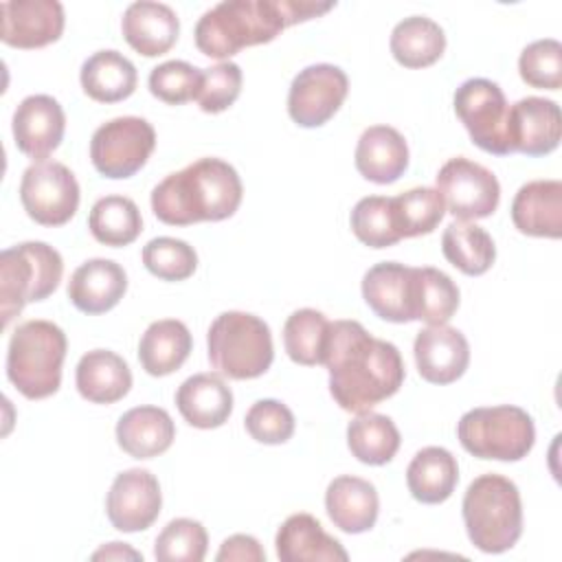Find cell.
Segmentation results:
<instances>
[{"mask_svg": "<svg viewBox=\"0 0 562 562\" xmlns=\"http://www.w3.org/2000/svg\"><path fill=\"white\" fill-rule=\"evenodd\" d=\"M83 92L99 103H116L127 99L136 90V68L119 50H97L92 53L79 72Z\"/></svg>", "mask_w": 562, "mask_h": 562, "instance_id": "cell-31", "label": "cell"}, {"mask_svg": "<svg viewBox=\"0 0 562 562\" xmlns=\"http://www.w3.org/2000/svg\"><path fill=\"white\" fill-rule=\"evenodd\" d=\"M446 50L443 29L424 15H411L395 24L391 33V53L404 68L432 66Z\"/></svg>", "mask_w": 562, "mask_h": 562, "instance_id": "cell-32", "label": "cell"}, {"mask_svg": "<svg viewBox=\"0 0 562 562\" xmlns=\"http://www.w3.org/2000/svg\"><path fill=\"white\" fill-rule=\"evenodd\" d=\"M176 426L165 408L136 406L116 422V441L134 459H154L171 448Z\"/></svg>", "mask_w": 562, "mask_h": 562, "instance_id": "cell-27", "label": "cell"}, {"mask_svg": "<svg viewBox=\"0 0 562 562\" xmlns=\"http://www.w3.org/2000/svg\"><path fill=\"white\" fill-rule=\"evenodd\" d=\"M520 79L531 88L560 90L562 86V44L553 37L527 44L518 57Z\"/></svg>", "mask_w": 562, "mask_h": 562, "instance_id": "cell-42", "label": "cell"}, {"mask_svg": "<svg viewBox=\"0 0 562 562\" xmlns=\"http://www.w3.org/2000/svg\"><path fill=\"white\" fill-rule=\"evenodd\" d=\"M176 406L189 426L220 428L233 413V391L217 373H195L178 386Z\"/></svg>", "mask_w": 562, "mask_h": 562, "instance_id": "cell-23", "label": "cell"}, {"mask_svg": "<svg viewBox=\"0 0 562 562\" xmlns=\"http://www.w3.org/2000/svg\"><path fill=\"white\" fill-rule=\"evenodd\" d=\"M323 364L334 402L356 415L395 395L406 375L397 347L371 336L358 321L329 323Z\"/></svg>", "mask_w": 562, "mask_h": 562, "instance_id": "cell-1", "label": "cell"}, {"mask_svg": "<svg viewBox=\"0 0 562 562\" xmlns=\"http://www.w3.org/2000/svg\"><path fill=\"white\" fill-rule=\"evenodd\" d=\"M512 222L522 235L558 239L562 235V182L531 180L512 202Z\"/></svg>", "mask_w": 562, "mask_h": 562, "instance_id": "cell-21", "label": "cell"}, {"mask_svg": "<svg viewBox=\"0 0 562 562\" xmlns=\"http://www.w3.org/2000/svg\"><path fill=\"white\" fill-rule=\"evenodd\" d=\"M20 202L26 215L42 226H61L79 209V182L75 173L57 162L42 160L24 169Z\"/></svg>", "mask_w": 562, "mask_h": 562, "instance_id": "cell-10", "label": "cell"}, {"mask_svg": "<svg viewBox=\"0 0 562 562\" xmlns=\"http://www.w3.org/2000/svg\"><path fill=\"white\" fill-rule=\"evenodd\" d=\"M156 147V132L140 116H116L99 125L90 140L94 169L112 180L134 176L145 167Z\"/></svg>", "mask_w": 562, "mask_h": 562, "instance_id": "cell-9", "label": "cell"}, {"mask_svg": "<svg viewBox=\"0 0 562 562\" xmlns=\"http://www.w3.org/2000/svg\"><path fill=\"white\" fill-rule=\"evenodd\" d=\"M244 426L255 441L279 446L294 435V415L279 400H259L248 408Z\"/></svg>", "mask_w": 562, "mask_h": 562, "instance_id": "cell-45", "label": "cell"}, {"mask_svg": "<svg viewBox=\"0 0 562 562\" xmlns=\"http://www.w3.org/2000/svg\"><path fill=\"white\" fill-rule=\"evenodd\" d=\"M145 268L162 281H184L198 268L193 246L176 237H154L143 246Z\"/></svg>", "mask_w": 562, "mask_h": 562, "instance_id": "cell-41", "label": "cell"}, {"mask_svg": "<svg viewBox=\"0 0 562 562\" xmlns=\"http://www.w3.org/2000/svg\"><path fill=\"white\" fill-rule=\"evenodd\" d=\"M413 268L397 261H382L362 277V299L389 323H411L413 316Z\"/></svg>", "mask_w": 562, "mask_h": 562, "instance_id": "cell-19", "label": "cell"}, {"mask_svg": "<svg viewBox=\"0 0 562 562\" xmlns=\"http://www.w3.org/2000/svg\"><path fill=\"white\" fill-rule=\"evenodd\" d=\"M281 562H347L345 547L329 536L312 514H292L283 520L274 538Z\"/></svg>", "mask_w": 562, "mask_h": 562, "instance_id": "cell-26", "label": "cell"}, {"mask_svg": "<svg viewBox=\"0 0 562 562\" xmlns=\"http://www.w3.org/2000/svg\"><path fill=\"white\" fill-rule=\"evenodd\" d=\"M349 79L334 64H312L292 79L288 92L290 119L301 127L325 125L342 105Z\"/></svg>", "mask_w": 562, "mask_h": 562, "instance_id": "cell-13", "label": "cell"}, {"mask_svg": "<svg viewBox=\"0 0 562 562\" xmlns=\"http://www.w3.org/2000/svg\"><path fill=\"white\" fill-rule=\"evenodd\" d=\"M334 2L314 0H226L204 11L195 24V46L213 59H228L246 46L268 44L283 29L318 18Z\"/></svg>", "mask_w": 562, "mask_h": 562, "instance_id": "cell-2", "label": "cell"}, {"mask_svg": "<svg viewBox=\"0 0 562 562\" xmlns=\"http://www.w3.org/2000/svg\"><path fill=\"white\" fill-rule=\"evenodd\" d=\"M241 92V68L235 61H220L211 68H202V81L198 90V105L206 114H220L228 110Z\"/></svg>", "mask_w": 562, "mask_h": 562, "instance_id": "cell-44", "label": "cell"}, {"mask_svg": "<svg viewBox=\"0 0 562 562\" xmlns=\"http://www.w3.org/2000/svg\"><path fill=\"white\" fill-rule=\"evenodd\" d=\"M441 250L448 263L468 277L487 272L496 259L490 233L470 222H452L441 235Z\"/></svg>", "mask_w": 562, "mask_h": 562, "instance_id": "cell-35", "label": "cell"}, {"mask_svg": "<svg viewBox=\"0 0 562 562\" xmlns=\"http://www.w3.org/2000/svg\"><path fill=\"white\" fill-rule=\"evenodd\" d=\"M191 347L193 340L187 325L176 318H162L154 321L140 336L138 360L149 375L162 378L184 364Z\"/></svg>", "mask_w": 562, "mask_h": 562, "instance_id": "cell-30", "label": "cell"}, {"mask_svg": "<svg viewBox=\"0 0 562 562\" xmlns=\"http://www.w3.org/2000/svg\"><path fill=\"white\" fill-rule=\"evenodd\" d=\"M325 509L329 520L345 533L369 531L380 512V498L373 483L360 476H336L325 492Z\"/></svg>", "mask_w": 562, "mask_h": 562, "instance_id": "cell-24", "label": "cell"}, {"mask_svg": "<svg viewBox=\"0 0 562 562\" xmlns=\"http://www.w3.org/2000/svg\"><path fill=\"white\" fill-rule=\"evenodd\" d=\"M200 81L202 68L182 59H169L149 72V92L169 105H180L198 97Z\"/></svg>", "mask_w": 562, "mask_h": 562, "instance_id": "cell-43", "label": "cell"}, {"mask_svg": "<svg viewBox=\"0 0 562 562\" xmlns=\"http://www.w3.org/2000/svg\"><path fill=\"white\" fill-rule=\"evenodd\" d=\"M125 42L145 57L165 55L178 40L180 22L169 4L138 0L132 2L121 20Z\"/></svg>", "mask_w": 562, "mask_h": 562, "instance_id": "cell-20", "label": "cell"}, {"mask_svg": "<svg viewBox=\"0 0 562 562\" xmlns=\"http://www.w3.org/2000/svg\"><path fill=\"white\" fill-rule=\"evenodd\" d=\"M211 367L231 380L263 375L274 358L270 327L248 312H222L206 334Z\"/></svg>", "mask_w": 562, "mask_h": 562, "instance_id": "cell-6", "label": "cell"}, {"mask_svg": "<svg viewBox=\"0 0 562 562\" xmlns=\"http://www.w3.org/2000/svg\"><path fill=\"white\" fill-rule=\"evenodd\" d=\"M419 375L430 384L457 382L470 364L465 336L450 325H428L415 336L413 345Z\"/></svg>", "mask_w": 562, "mask_h": 562, "instance_id": "cell-18", "label": "cell"}, {"mask_svg": "<svg viewBox=\"0 0 562 562\" xmlns=\"http://www.w3.org/2000/svg\"><path fill=\"white\" fill-rule=\"evenodd\" d=\"M66 334L42 318L15 327L7 349V378L29 400H44L59 391L66 358Z\"/></svg>", "mask_w": 562, "mask_h": 562, "instance_id": "cell-5", "label": "cell"}, {"mask_svg": "<svg viewBox=\"0 0 562 562\" xmlns=\"http://www.w3.org/2000/svg\"><path fill=\"white\" fill-rule=\"evenodd\" d=\"M329 321L323 312L303 307L288 316L283 325V347L292 362L314 367L323 364Z\"/></svg>", "mask_w": 562, "mask_h": 562, "instance_id": "cell-37", "label": "cell"}, {"mask_svg": "<svg viewBox=\"0 0 562 562\" xmlns=\"http://www.w3.org/2000/svg\"><path fill=\"white\" fill-rule=\"evenodd\" d=\"M507 99L498 83L472 77L454 92V112L472 143L487 154L507 156Z\"/></svg>", "mask_w": 562, "mask_h": 562, "instance_id": "cell-11", "label": "cell"}, {"mask_svg": "<svg viewBox=\"0 0 562 562\" xmlns=\"http://www.w3.org/2000/svg\"><path fill=\"white\" fill-rule=\"evenodd\" d=\"M457 437L479 459L520 461L533 448L536 428L529 413L520 406H479L461 415Z\"/></svg>", "mask_w": 562, "mask_h": 562, "instance_id": "cell-8", "label": "cell"}, {"mask_svg": "<svg viewBox=\"0 0 562 562\" xmlns=\"http://www.w3.org/2000/svg\"><path fill=\"white\" fill-rule=\"evenodd\" d=\"M88 228L99 244L121 248L140 235L143 217L134 200L125 195H105L92 204Z\"/></svg>", "mask_w": 562, "mask_h": 562, "instance_id": "cell-36", "label": "cell"}, {"mask_svg": "<svg viewBox=\"0 0 562 562\" xmlns=\"http://www.w3.org/2000/svg\"><path fill=\"white\" fill-rule=\"evenodd\" d=\"M241 195V178L233 165L222 158H198L154 187L151 211L169 226L222 222L235 215Z\"/></svg>", "mask_w": 562, "mask_h": 562, "instance_id": "cell-3", "label": "cell"}, {"mask_svg": "<svg viewBox=\"0 0 562 562\" xmlns=\"http://www.w3.org/2000/svg\"><path fill=\"white\" fill-rule=\"evenodd\" d=\"M349 222L353 235L369 248H389L402 239L395 224L393 198L367 195L358 200Z\"/></svg>", "mask_w": 562, "mask_h": 562, "instance_id": "cell-39", "label": "cell"}, {"mask_svg": "<svg viewBox=\"0 0 562 562\" xmlns=\"http://www.w3.org/2000/svg\"><path fill=\"white\" fill-rule=\"evenodd\" d=\"M127 290L125 270L112 259L83 261L68 281V299L83 314L110 312Z\"/></svg>", "mask_w": 562, "mask_h": 562, "instance_id": "cell-22", "label": "cell"}, {"mask_svg": "<svg viewBox=\"0 0 562 562\" xmlns=\"http://www.w3.org/2000/svg\"><path fill=\"white\" fill-rule=\"evenodd\" d=\"M64 130V108L48 94H31L22 99L13 112L15 147L37 162H42L59 147Z\"/></svg>", "mask_w": 562, "mask_h": 562, "instance_id": "cell-17", "label": "cell"}, {"mask_svg": "<svg viewBox=\"0 0 562 562\" xmlns=\"http://www.w3.org/2000/svg\"><path fill=\"white\" fill-rule=\"evenodd\" d=\"M162 507L158 479L143 468H132L112 481L105 498V514L114 529L123 533L145 531L154 525Z\"/></svg>", "mask_w": 562, "mask_h": 562, "instance_id": "cell-14", "label": "cell"}, {"mask_svg": "<svg viewBox=\"0 0 562 562\" xmlns=\"http://www.w3.org/2000/svg\"><path fill=\"white\" fill-rule=\"evenodd\" d=\"M408 167V145L391 125L367 127L356 145V169L375 184H391Z\"/></svg>", "mask_w": 562, "mask_h": 562, "instance_id": "cell-25", "label": "cell"}, {"mask_svg": "<svg viewBox=\"0 0 562 562\" xmlns=\"http://www.w3.org/2000/svg\"><path fill=\"white\" fill-rule=\"evenodd\" d=\"M121 558H132V560H143V555L134 549H130L125 542H110L101 547L99 551L92 553V560H121Z\"/></svg>", "mask_w": 562, "mask_h": 562, "instance_id": "cell-47", "label": "cell"}, {"mask_svg": "<svg viewBox=\"0 0 562 562\" xmlns=\"http://www.w3.org/2000/svg\"><path fill=\"white\" fill-rule=\"evenodd\" d=\"M437 191L450 215L457 220L490 217L501 202V184L496 176L463 156L450 158L437 173Z\"/></svg>", "mask_w": 562, "mask_h": 562, "instance_id": "cell-12", "label": "cell"}, {"mask_svg": "<svg viewBox=\"0 0 562 562\" xmlns=\"http://www.w3.org/2000/svg\"><path fill=\"white\" fill-rule=\"evenodd\" d=\"M413 316L426 325H446L459 307V288L441 270L413 268Z\"/></svg>", "mask_w": 562, "mask_h": 562, "instance_id": "cell-33", "label": "cell"}, {"mask_svg": "<svg viewBox=\"0 0 562 562\" xmlns=\"http://www.w3.org/2000/svg\"><path fill=\"white\" fill-rule=\"evenodd\" d=\"M64 274L61 255L44 241H24L0 252V312L7 327L26 303L50 296Z\"/></svg>", "mask_w": 562, "mask_h": 562, "instance_id": "cell-7", "label": "cell"}, {"mask_svg": "<svg viewBox=\"0 0 562 562\" xmlns=\"http://www.w3.org/2000/svg\"><path fill=\"white\" fill-rule=\"evenodd\" d=\"M0 40L13 48H42L64 33V7L57 0H7Z\"/></svg>", "mask_w": 562, "mask_h": 562, "instance_id": "cell-16", "label": "cell"}, {"mask_svg": "<svg viewBox=\"0 0 562 562\" xmlns=\"http://www.w3.org/2000/svg\"><path fill=\"white\" fill-rule=\"evenodd\" d=\"M461 512L470 542L483 553H503L522 533L520 492L503 474L476 476L463 494Z\"/></svg>", "mask_w": 562, "mask_h": 562, "instance_id": "cell-4", "label": "cell"}, {"mask_svg": "<svg viewBox=\"0 0 562 562\" xmlns=\"http://www.w3.org/2000/svg\"><path fill=\"white\" fill-rule=\"evenodd\" d=\"M562 116L560 105L544 97H525L507 108V147L509 154L544 156L560 145Z\"/></svg>", "mask_w": 562, "mask_h": 562, "instance_id": "cell-15", "label": "cell"}, {"mask_svg": "<svg viewBox=\"0 0 562 562\" xmlns=\"http://www.w3.org/2000/svg\"><path fill=\"white\" fill-rule=\"evenodd\" d=\"M395 224L404 237H419L432 233L446 215L443 198L432 187H415L393 198Z\"/></svg>", "mask_w": 562, "mask_h": 562, "instance_id": "cell-38", "label": "cell"}, {"mask_svg": "<svg viewBox=\"0 0 562 562\" xmlns=\"http://www.w3.org/2000/svg\"><path fill=\"white\" fill-rule=\"evenodd\" d=\"M209 536L202 522L193 518H176L158 533L154 555L158 562H202Z\"/></svg>", "mask_w": 562, "mask_h": 562, "instance_id": "cell-40", "label": "cell"}, {"mask_svg": "<svg viewBox=\"0 0 562 562\" xmlns=\"http://www.w3.org/2000/svg\"><path fill=\"white\" fill-rule=\"evenodd\" d=\"M217 562L239 560V562H266V551L261 549L259 540L246 533H235L226 538L215 555Z\"/></svg>", "mask_w": 562, "mask_h": 562, "instance_id": "cell-46", "label": "cell"}, {"mask_svg": "<svg viewBox=\"0 0 562 562\" xmlns=\"http://www.w3.org/2000/svg\"><path fill=\"white\" fill-rule=\"evenodd\" d=\"M77 391L92 404H114L132 389L127 362L110 349H92L81 356L75 371Z\"/></svg>", "mask_w": 562, "mask_h": 562, "instance_id": "cell-28", "label": "cell"}, {"mask_svg": "<svg viewBox=\"0 0 562 562\" xmlns=\"http://www.w3.org/2000/svg\"><path fill=\"white\" fill-rule=\"evenodd\" d=\"M459 483V465L441 446L422 448L406 468V485L415 501L439 505L448 501Z\"/></svg>", "mask_w": 562, "mask_h": 562, "instance_id": "cell-29", "label": "cell"}, {"mask_svg": "<svg viewBox=\"0 0 562 562\" xmlns=\"http://www.w3.org/2000/svg\"><path fill=\"white\" fill-rule=\"evenodd\" d=\"M400 430L391 417L380 413H360L347 426V446L351 454L367 465H384L400 450Z\"/></svg>", "mask_w": 562, "mask_h": 562, "instance_id": "cell-34", "label": "cell"}]
</instances>
